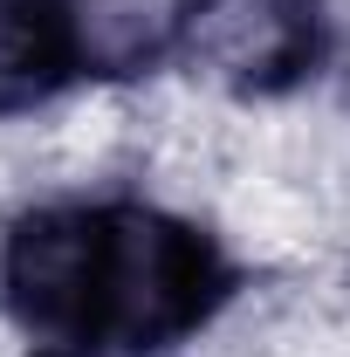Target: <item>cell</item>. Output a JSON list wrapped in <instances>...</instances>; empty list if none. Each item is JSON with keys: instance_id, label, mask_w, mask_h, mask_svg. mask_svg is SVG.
I'll list each match as a JSON object with an SVG mask.
<instances>
[{"instance_id": "1", "label": "cell", "mask_w": 350, "mask_h": 357, "mask_svg": "<svg viewBox=\"0 0 350 357\" xmlns=\"http://www.w3.org/2000/svg\"><path fill=\"white\" fill-rule=\"evenodd\" d=\"M220 296V261L192 227L165 213H103V261H96V303L89 337L117 351H158L178 330H192Z\"/></svg>"}, {"instance_id": "2", "label": "cell", "mask_w": 350, "mask_h": 357, "mask_svg": "<svg viewBox=\"0 0 350 357\" xmlns=\"http://www.w3.org/2000/svg\"><path fill=\"white\" fill-rule=\"evenodd\" d=\"M185 62L227 89H282L316 55V0H192L178 14Z\"/></svg>"}, {"instance_id": "3", "label": "cell", "mask_w": 350, "mask_h": 357, "mask_svg": "<svg viewBox=\"0 0 350 357\" xmlns=\"http://www.w3.org/2000/svg\"><path fill=\"white\" fill-rule=\"evenodd\" d=\"M96 261H103V213H35L7 248V296L35 330L89 337L96 303Z\"/></svg>"}, {"instance_id": "4", "label": "cell", "mask_w": 350, "mask_h": 357, "mask_svg": "<svg viewBox=\"0 0 350 357\" xmlns=\"http://www.w3.org/2000/svg\"><path fill=\"white\" fill-rule=\"evenodd\" d=\"M83 55L69 0H0V110H21L69 76Z\"/></svg>"}]
</instances>
